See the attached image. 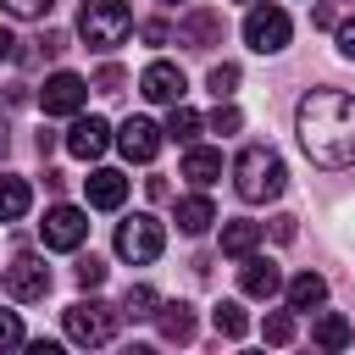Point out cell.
<instances>
[{
  "mask_svg": "<svg viewBox=\"0 0 355 355\" xmlns=\"http://www.w3.org/2000/svg\"><path fill=\"white\" fill-rule=\"evenodd\" d=\"M161 250H166V233H161V222H155V216H144V211H139V216H128V222L116 227V255H122V261L150 266Z\"/></svg>",
  "mask_w": 355,
  "mask_h": 355,
  "instance_id": "5",
  "label": "cell"
},
{
  "mask_svg": "<svg viewBox=\"0 0 355 355\" xmlns=\"http://www.w3.org/2000/svg\"><path fill=\"white\" fill-rule=\"evenodd\" d=\"M144 39H150V44H166L172 28H166V22H144Z\"/></svg>",
  "mask_w": 355,
  "mask_h": 355,
  "instance_id": "34",
  "label": "cell"
},
{
  "mask_svg": "<svg viewBox=\"0 0 355 355\" xmlns=\"http://www.w3.org/2000/svg\"><path fill=\"white\" fill-rule=\"evenodd\" d=\"M239 122H244V116H239V105H222V100H216V111H211V128H216V133H239Z\"/></svg>",
  "mask_w": 355,
  "mask_h": 355,
  "instance_id": "30",
  "label": "cell"
},
{
  "mask_svg": "<svg viewBox=\"0 0 355 355\" xmlns=\"http://www.w3.org/2000/svg\"><path fill=\"white\" fill-rule=\"evenodd\" d=\"M161 133H166V128H155L150 116H128V122L116 128V144H122V155H128V161H155Z\"/></svg>",
  "mask_w": 355,
  "mask_h": 355,
  "instance_id": "10",
  "label": "cell"
},
{
  "mask_svg": "<svg viewBox=\"0 0 355 355\" xmlns=\"http://www.w3.org/2000/svg\"><path fill=\"white\" fill-rule=\"evenodd\" d=\"M83 100H89V83H83L78 72H55V78H44V89H39L44 116H78Z\"/></svg>",
  "mask_w": 355,
  "mask_h": 355,
  "instance_id": "9",
  "label": "cell"
},
{
  "mask_svg": "<svg viewBox=\"0 0 355 355\" xmlns=\"http://www.w3.org/2000/svg\"><path fill=\"white\" fill-rule=\"evenodd\" d=\"M211 322H216V333H222V338H244V327H250V322H244V305H239V300H222V305L211 311Z\"/></svg>",
  "mask_w": 355,
  "mask_h": 355,
  "instance_id": "23",
  "label": "cell"
},
{
  "mask_svg": "<svg viewBox=\"0 0 355 355\" xmlns=\"http://www.w3.org/2000/svg\"><path fill=\"white\" fill-rule=\"evenodd\" d=\"M178 39H183L189 50H211V44L222 39V11H189V17L178 22Z\"/></svg>",
  "mask_w": 355,
  "mask_h": 355,
  "instance_id": "14",
  "label": "cell"
},
{
  "mask_svg": "<svg viewBox=\"0 0 355 355\" xmlns=\"http://www.w3.org/2000/svg\"><path fill=\"white\" fill-rule=\"evenodd\" d=\"M39 239H44V250H78L89 239V216L78 205H50L39 222Z\"/></svg>",
  "mask_w": 355,
  "mask_h": 355,
  "instance_id": "7",
  "label": "cell"
},
{
  "mask_svg": "<svg viewBox=\"0 0 355 355\" xmlns=\"http://www.w3.org/2000/svg\"><path fill=\"white\" fill-rule=\"evenodd\" d=\"M261 244V222H227L222 227V255H250Z\"/></svg>",
  "mask_w": 355,
  "mask_h": 355,
  "instance_id": "21",
  "label": "cell"
},
{
  "mask_svg": "<svg viewBox=\"0 0 355 355\" xmlns=\"http://www.w3.org/2000/svg\"><path fill=\"white\" fill-rule=\"evenodd\" d=\"M11 17H50L55 11V0H0Z\"/></svg>",
  "mask_w": 355,
  "mask_h": 355,
  "instance_id": "29",
  "label": "cell"
},
{
  "mask_svg": "<svg viewBox=\"0 0 355 355\" xmlns=\"http://www.w3.org/2000/svg\"><path fill=\"white\" fill-rule=\"evenodd\" d=\"M166 6H178V0H166Z\"/></svg>",
  "mask_w": 355,
  "mask_h": 355,
  "instance_id": "38",
  "label": "cell"
},
{
  "mask_svg": "<svg viewBox=\"0 0 355 355\" xmlns=\"http://www.w3.org/2000/svg\"><path fill=\"white\" fill-rule=\"evenodd\" d=\"M72 277H78V288H100V283H105V261H100V255H83V261L72 266Z\"/></svg>",
  "mask_w": 355,
  "mask_h": 355,
  "instance_id": "27",
  "label": "cell"
},
{
  "mask_svg": "<svg viewBox=\"0 0 355 355\" xmlns=\"http://www.w3.org/2000/svg\"><path fill=\"white\" fill-rule=\"evenodd\" d=\"M261 333H266V344H288V338H294V316H288V311H272V316L261 322Z\"/></svg>",
  "mask_w": 355,
  "mask_h": 355,
  "instance_id": "28",
  "label": "cell"
},
{
  "mask_svg": "<svg viewBox=\"0 0 355 355\" xmlns=\"http://www.w3.org/2000/svg\"><path fill=\"white\" fill-rule=\"evenodd\" d=\"M28 205H33V189H28V178H0V222H17V216H28Z\"/></svg>",
  "mask_w": 355,
  "mask_h": 355,
  "instance_id": "19",
  "label": "cell"
},
{
  "mask_svg": "<svg viewBox=\"0 0 355 355\" xmlns=\"http://www.w3.org/2000/svg\"><path fill=\"white\" fill-rule=\"evenodd\" d=\"M6 294L11 300H22V305H33V300H44L50 294V266L39 261V255H17L11 266H6Z\"/></svg>",
  "mask_w": 355,
  "mask_h": 355,
  "instance_id": "8",
  "label": "cell"
},
{
  "mask_svg": "<svg viewBox=\"0 0 355 355\" xmlns=\"http://www.w3.org/2000/svg\"><path fill=\"white\" fill-rule=\"evenodd\" d=\"M100 89L105 94H122V67H100Z\"/></svg>",
  "mask_w": 355,
  "mask_h": 355,
  "instance_id": "33",
  "label": "cell"
},
{
  "mask_svg": "<svg viewBox=\"0 0 355 355\" xmlns=\"http://www.w3.org/2000/svg\"><path fill=\"white\" fill-rule=\"evenodd\" d=\"M194 133H200V116H194V111H189V105L178 100V105H172V116H166V139H178V144H189Z\"/></svg>",
  "mask_w": 355,
  "mask_h": 355,
  "instance_id": "24",
  "label": "cell"
},
{
  "mask_svg": "<svg viewBox=\"0 0 355 355\" xmlns=\"http://www.w3.org/2000/svg\"><path fill=\"white\" fill-rule=\"evenodd\" d=\"M205 83H211V94H216V100H227V94L239 89V67H233V61H222V67H211V78H205Z\"/></svg>",
  "mask_w": 355,
  "mask_h": 355,
  "instance_id": "26",
  "label": "cell"
},
{
  "mask_svg": "<svg viewBox=\"0 0 355 355\" xmlns=\"http://www.w3.org/2000/svg\"><path fill=\"white\" fill-rule=\"evenodd\" d=\"M155 322H161V338H172V344H189L194 338V311L183 300H161L155 305Z\"/></svg>",
  "mask_w": 355,
  "mask_h": 355,
  "instance_id": "16",
  "label": "cell"
},
{
  "mask_svg": "<svg viewBox=\"0 0 355 355\" xmlns=\"http://www.w3.org/2000/svg\"><path fill=\"white\" fill-rule=\"evenodd\" d=\"M6 133H11V128H6V116H0V161H6V144H11Z\"/></svg>",
  "mask_w": 355,
  "mask_h": 355,
  "instance_id": "37",
  "label": "cell"
},
{
  "mask_svg": "<svg viewBox=\"0 0 355 355\" xmlns=\"http://www.w3.org/2000/svg\"><path fill=\"white\" fill-rule=\"evenodd\" d=\"M83 189H89V205H100V211H116V205L128 200V178H122V172H111V166L89 172V178H83Z\"/></svg>",
  "mask_w": 355,
  "mask_h": 355,
  "instance_id": "15",
  "label": "cell"
},
{
  "mask_svg": "<svg viewBox=\"0 0 355 355\" xmlns=\"http://www.w3.org/2000/svg\"><path fill=\"white\" fill-rule=\"evenodd\" d=\"M294 128H300V144L316 166L338 172L355 161V100L344 89H311L294 111Z\"/></svg>",
  "mask_w": 355,
  "mask_h": 355,
  "instance_id": "1",
  "label": "cell"
},
{
  "mask_svg": "<svg viewBox=\"0 0 355 355\" xmlns=\"http://www.w3.org/2000/svg\"><path fill=\"white\" fill-rule=\"evenodd\" d=\"M155 305H161V300H155V288H150V283H133V288L122 294V316H133V322L155 316Z\"/></svg>",
  "mask_w": 355,
  "mask_h": 355,
  "instance_id": "22",
  "label": "cell"
},
{
  "mask_svg": "<svg viewBox=\"0 0 355 355\" xmlns=\"http://www.w3.org/2000/svg\"><path fill=\"white\" fill-rule=\"evenodd\" d=\"M116 316H122V311H111L105 300H72V305H67V338H72V344H111Z\"/></svg>",
  "mask_w": 355,
  "mask_h": 355,
  "instance_id": "4",
  "label": "cell"
},
{
  "mask_svg": "<svg viewBox=\"0 0 355 355\" xmlns=\"http://www.w3.org/2000/svg\"><path fill=\"white\" fill-rule=\"evenodd\" d=\"M139 94L155 100V105H178V100H183V72H178L172 61H150L144 78H139Z\"/></svg>",
  "mask_w": 355,
  "mask_h": 355,
  "instance_id": "11",
  "label": "cell"
},
{
  "mask_svg": "<svg viewBox=\"0 0 355 355\" xmlns=\"http://www.w3.org/2000/svg\"><path fill=\"white\" fill-rule=\"evenodd\" d=\"M288 11L283 6H255L250 17H244V44L255 50V55H277L283 44H288Z\"/></svg>",
  "mask_w": 355,
  "mask_h": 355,
  "instance_id": "6",
  "label": "cell"
},
{
  "mask_svg": "<svg viewBox=\"0 0 355 355\" xmlns=\"http://www.w3.org/2000/svg\"><path fill=\"white\" fill-rule=\"evenodd\" d=\"M22 344V322H17V311H0V349H17Z\"/></svg>",
  "mask_w": 355,
  "mask_h": 355,
  "instance_id": "31",
  "label": "cell"
},
{
  "mask_svg": "<svg viewBox=\"0 0 355 355\" xmlns=\"http://www.w3.org/2000/svg\"><path fill=\"white\" fill-rule=\"evenodd\" d=\"M338 50L355 61V17H344V22H338Z\"/></svg>",
  "mask_w": 355,
  "mask_h": 355,
  "instance_id": "32",
  "label": "cell"
},
{
  "mask_svg": "<svg viewBox=\"0 0 355 355\" xmlns=\"http://www.w3.org/2000/svg\"><path fill=\"white\" fill-rule=\"evenodd\" d=\"M349 338H355V333H349L344 316H322V322H316V344H322V349H344Z\"/></svg>",
  "mask_w": 355,
  "mask_h": 355,
  "instance_id": "25",
  "label": "cell"
},
{
  "mask_svg": "<svg viewBox=\"0 0 355 355\" xmlns=\"http://www.w3.org/2000/svg\"><path fill=\"white\" fill-rule=\"evenodd\" d=\"M211 222H216V211H211V200H205V194H189V200H178V227H183L189 239H200Z\"/></svg>",
  "mask_w": 355,
  "mask_h": 355,
  "instance_id": "18",
  "label": "cell"
},
{
  "mask_svg": "<svg viewBox=\"0 0 355 355\" xmlns=\"http://www.w3.org/2000/svg\"><path fill=\"white\" fill-rule=\"evenodd\" d=\"M128 28H133L128 0H83V11H78V33L89 50H116L128 39Z\"/></svg>",
  "mask_w": 355,
  "mask_h": 355,
  "instance_id": "3",
  "label": "cell"
},
{
  "mask_svg": "<svg viewBox=\"0 0 355 355\" xmlns=\"http://www.w3.org/2000/svg\"><path fill=\"white\" fill-rule=\"evenodd\" d=\"M327 300V277L322 272H300L294 283H288V305L294 311H311V305H322Z\"/></svg>",
  "mask_w": 355,
  "mask_h": 355,
  "instance_id": "20",
  "label": "cell"
},
{
  "mask_svg": "<svg viewBox=\"0 0 355 355\" xmlns=\"http://www.w3.org/2000/svg\"><path fill=\"white\" fill-rule=\"evenodd\" d=\"M17 55V39H11V28H0V61H11Z\"/></svg>",
  "mask_w": 355,
  "mask_h": 355,
  "instance_id": "36",
  "label": "cell"
},
{
  "mask_svg": "<svg viewBox=\"0 0 355 355\" xmlns=\"http://www.w3.org/2000/svg\"><path fill=\"white\" fill-rule=\"evenodd\" d=\"M105 144H111V128H105V116H78V122H72V133H67V150H72L78 161H94V155H105Z\"/></svg>",
  "mask_w": 355,
  "mask_h": 355,
  "instance_id": "12",
  "label": "cell"
},
{
  "mask_svg": "<svg viewBox=\"0 0 355 355\" xmlns=\"http://www.w3.org/2000/svg\"><path fill=\"white\" fill-rule=\"evenodd\" d=\"M283 183H288V172H283V155H277V150H266V144H244V150H239V161H233V189H239V200L266 205V200L283 194Z\"/></svg>",
  "mask_w": 355,
  "mask_h": 355,
  "instance_id": "2",
  "label": "cell"
},
{
  "mask_svg": "<svg viewBox=\"0 0 355 355\" xmlns=\"http://www.w3.org/2000/svg\"><path fill=\"white\" fill-rule=\"evenodd\" d=\"M183 178H189L194 189L216 183V178H222V155H216V150H205V144H194V150L183 155Z\"/></svg>",
  "mask_w": 355,
  "mask_h": 355,
  "instance_id": "17",
  "label": "cell"
},
{
  "mask_svg": "<svg viewBox=\"0 0 355 355\" xmlns=\"http://www.w3.org/2000/svg\"><path fill=\"white\" fill-rule=\"evenodd\" d=\"M272 233H277V239L288 244V239H294V216H277V222H272Z\"/></svg>",
  "mask_w": 355,
  "mask_h": 355,
  "instance_id": "35",
  "label": "cell"
},
{
  "mask_svg": "<svg viewBox=\"0 0 355 355\" xmlns=\"http://www.w3.org/2000/svg\"><path fill=\"white\" fill-rule=\"evenodd\" d=\"M239 288H244L250 300H272V294L283 288V272H277L272 261H261V255H244V266H239Z\"/></svg>",
  "mask_w": 355,
  "mask_h": 355,
  "instance_id": "13",
  "label": "cell"
}]
</instances>
